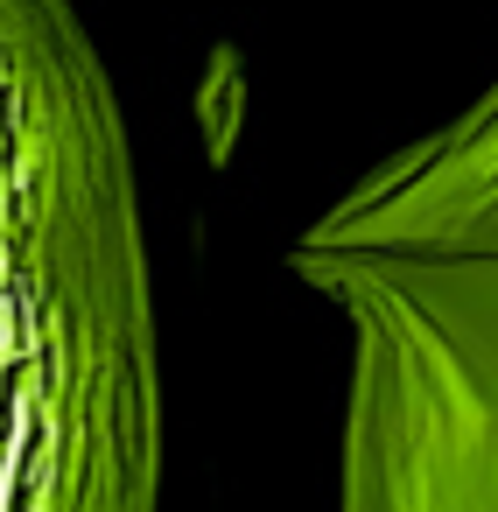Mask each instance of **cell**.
Wrapping results in <instances>:
<instances>
[{
	"instance_id": "obj_1",
	"label": "cell",
	"mask_w": 498,
	"mask_h": 512,
	"mask_svg": "<svg viewBox=\"0 0 498 512\" xmlns=\"http://www.w3.org/2000/svg\"><path fill=\"white\" fill-rule=\"evenodd\" d=\"M22 421H29V400H15V393H0V449H15Z\"/></svg>"
}]
</instances>
